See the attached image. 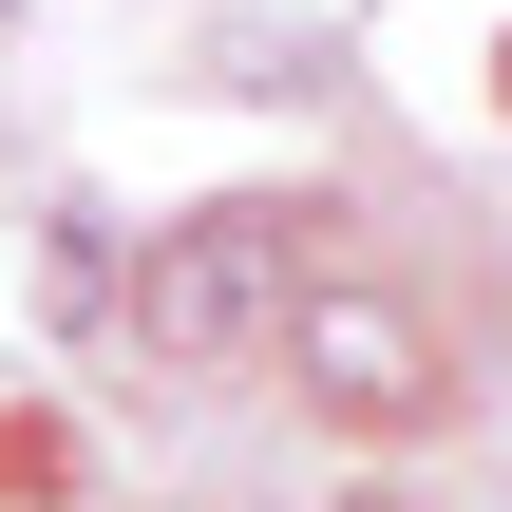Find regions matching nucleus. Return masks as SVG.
Returning a JSON list of instances; mask_svg holds the SVG:
<instances>
[{"label":"nucleus","instance_id":"7ed1b4c3","mask_svg":"<svg viewBox=\"0 0 512 512\" xmlns=\"http://www.w3.org/2000/svg\"><path fill=\"white\" fill-rule=\"evenodd\" d=\"M342 512H456V494H342Z\"/></svg>","mask_w":512,"mask_h":512},{"label":"nucleus","instance_id":"f257e3e1","mask_svg":"<svg viewBox=\"0 0 512 512\" xmlns=\"http://www.w3.org/2000/svg\"><path fill=\"white\" fill-rule=\"evenodd\" d=\"M285 304H304V209L228 190V209H190V228L152 247L133 342H152V361H228V342H285Z\"/></svg>","mask_w":512,"mask_h":512},{"label":"nucleus","instance_id":"f03ea898","mask_svg":"<svg viewBox=\"0 0 512 512\" xmlns=\"http://www.w3.org/2000/svg\"><path fill=\"white\" fill-rule=\"evenodd\" d=\"M285 380H304L323 418L399 437V418H437V323L380 304V285H304V304H285Z\"/></svg>","mask_w":512,"mask_h":512}]
</instances>
